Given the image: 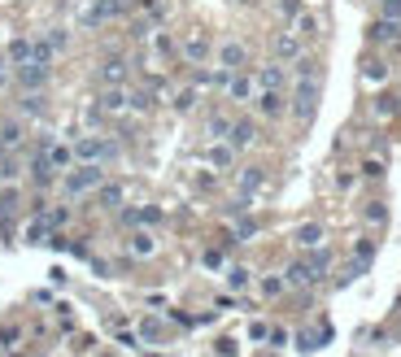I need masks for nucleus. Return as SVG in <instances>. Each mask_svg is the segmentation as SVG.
<instances>
[{
    "label": "nucleus",
    "mask_w": 401,
    "mask_h": 357,
    "mask_svg": "<svg viewBox=\"0 0 401 357\" xmlns=\"http://www.w3.org/2000/svg\"><path fill=\"white\" fill-rule=\"evenodd\" d=\"M131 253H136V258H153V253H157L153 231H136V236H131Z\"/></svg>",
    "instance_id": "obj_27"
},
{
    "label": "nucleus",
    "mask_w": 401,
    "mask_h": 357,
    "mask_svg": "<svg viewBox=\"0 0 401 357\" xmlns=\"http://www.w3.org/2000/svg\"><path fill=\"white\" fill-rule=\"evenodd\" d=\"M148 48H153V61H170V57H179V44H174L170 31H153L148 35Z\"/></svg>",
    "instance_id": "obj_17"
},
{
    "label": "nucleus",
    "mask_w": 401,
    "mask_h": 357,
    "mask_svg": "<svg viewBox=\"0 0 401 357\" xmlns=\"http://www.w3.org/2000/svg\"><path fill=\"white\" fill-rule=\"evenodd\" d=\"M48 236H53V226H48L44 218H35V222L27 226V244H48Z\"/></svg>",
    "instance_id": "obj_32"
},
{
    "label": "nucleus",
    "mask_w": 401,
    "mask_h": 357,
    "mask_svg": "<svg viewBox=\"0 0 401 357\" xmlns=\"http://www.w3.org/2000/svg\"><path fill=\"white\" fill-rule=\"evenodd\" d=\"M5 61H9V66H27V61H31V40H27V35L9 40V48H5Z\"/></svg>",
    "instance_id": "obj_22"
},
{
    "label": "nucleus",
    "mask_w": 401,
    "mask_h": 357,
    "mask_svg": "<svg viewBox=\"0 0 401 357\" xmlns=\"http://www.w3.org/2000/svg\"><path fill=\"white\" fill-rule=\"evenodd\" d=\"M284 279H288L292 288H314V274H310V266H306V262H292V266L284 270Z\"/></svg>",
    "instance_id": "obj_23"
},
{
    "label": "nucleus",
    "mask_w": 401,
    "mask_h": 357,
    "mask_svg": "<svg viewBox=\"0 0 401 357\" xmlns=\"http://www.w3.org/2000/svg\"><path fill=\"white\" fill-rule=\"evenodd\" d=\"M306 266H310V274H314V284H323L328 270H332V253H328V248H314L310 258H306Z\"/></svg>",
    "instance_id": "obj_21"
},
{
    "label": "nucleus",
    "mask_w": 401,
    "mask_h": 357,
    "mask_svg": "<svg viewBox=\"0 0 401 357\" xmlns=\"http://www.w3.org/2000/svg\"><path fill=\"white\" fill-rule=\"evenodd\" d=\"M48 162H53L57 170L74 166V148H70V144H53V148H48Z\"/></svg>",
    "instance_id": "obj_30"
},
{
    "label": "nucleus",
    "mask_w": 401,
    "mask_h": 357,
    "mask_svg": "<svg viewBox=\"0 0 401 357\" xmlns=\"http://www.w3.org/2000/svg\"><path fill=\"white\" fill-rule=\"evenodd\" d=\"M253 105L262 118H284L288 114V87H258Z\"/></svg>",
    "instance_id": "obj_6"
},
{
    "label": "nucleus",
    "mask_w": 401,
    "mask_h": 357,
    "mask_svg": "<svg viewBox=\"0 0 401 357\" xmlns=\"http://www.w3.org/2000/svg\"><path fill=\"white\" fill-rule=\"evenodd\" d=\"M9 214H18V192L13 188L0 192V218H9Z\"/></svg>",
    "instance_id": "obj_37"
},
{
    "label": "nucleus",
    "mask_w": 401,
    "mask_h": 357,
    "mask_svg": "<svg viewBox=\"0 0 401 357\" xmlns=\"http://www.w3.org/2000/svg\"><path fill=\"white\" fill-rule=\"evenodd\" d=\"M318 96H323L318 79H297V83H292V92H288V109H292V118H297L301 126H310V122H314V114H318Z\"/></svg>",
    "instance_id": "obj_1"
},
{
    "label": "nucleus",
    "mask_w": 401,
    "mask_h": 357,
    "mask_svg": "<svg viewBox=\"0 0 401 357\" xmlns=\"http://www.w3.org/2000/svg\"><path fill=\"white\" fill-rule=\"evenodd\" d=\"M100 183H105V166H100V162H79V166L61 178L66 196H88V192H96Z\"/></svg>",
    "instance_id": "obj_2"
},
{
    "label": "nucleus",
    "mask_w": 401,
    "mask_h": 357,
    "mask_svg": "<svg viewBox=\"0 0 401 357\" xmlns=\"http://www.w3.org/2000/svg\"><path fill=\"white\" fill-rule=\"evenodd\" d=\"M179 57H184L188 66H205V61L214 57V40H210V31H188V40L179 44Z\"/></svg>",
    "instance_id": "obj_3"
},
{
    "label": "nucleus",
    "mask_w": 401,
    "mask_h": 357,
    "mask_svg": "<svg viewBox=\"0 0 401 357\" xmlns=\"http://www.w3.org/2000/svg\"><path fill=\"white\" fill-rule=\"evenodd\" d=\"M44 222L53 226V231H61V226L70 222V210H53V214H44Z\"/></svg>",
    "instance_id": "obj_39"
},
{
    "label": "nucleus",
    "mask_w": 401,
    "mask_h": 357,
    "mask_svg": "<svg viewBox=\"0 0 401 357\" xmlns=\"http://www.w3.org/2000/svg\"><path fill=\"white\" fill-rule=\"evenodd\" d=\"M96 83L100 87H127L131 83V61L127 57H105L96 66Z\"/></svg>",
    "instance_id": "obj_4"
},
{
    "label": "nucleus",
    "mask_w": 401,
    "mask_h": 357,
    "mask_svg": "<svg viewBox=\"0 0 401 357\" xmlns=\"http://www.w3.org/2000/svg\"><path fill=\"white\" fill-rule=\"evenodd\" d=\"M249 284H253V274H249L244 266H232V270H227V288L240 292V288H249Z\"/></svg>",
    "instance_id": "obj_34"
},
{
    "label": "nucleus",
    "mask_w": 401,
    "mask_h": 357,
    "mask_svg": "<svg viewBox=\"0 0 401 357\" xmlns=\"http://www.w3.org/2000/svg\"><path fill=\"white\" fill-rule=\"evenodd\" d=\"M371 40H375V44H397V40H401V18H380V22L371 27Z\"/></svg>",
    "instance_id": "obj_18"
},
{
    "label": "nucleus",
    "mask_w": 401,
    "mask_h": 357,
    "mask_svg": "<svg viewBox=\"0 0 401 357\" xmlns=\"http://www.w3.org/2000/svg\"><path fill=\"white\" fill-rule=\"evenodd\" d=\"M280 13H284L288 22H297V13H301V0H280Z\"/></svg>",
    "instance_id": "obj_40"
},
{
    "label": "nucleus",
    "mask_w": 401,
    "mask_h": 357,
    "mask_svg": "<svg viewBox=\"0 0 401 357\" xmlns=\"http://www.w3.org/2000/svg\"><path fill=\"white\" fill-rule=\"evenodd\" d=\"M27 144V118H5L0 122V152H18Z\"/></svg>",
    "instance_id": "obj_10"
},
{
    "label": "nucleus",
    "mask_w": 401,
    "mask_h": 357,
    "mask_svg": "<svg viewBox=\"0 0 401 357\" xmlns=\"http://www.w3.org/2000/svg\"><path fill=\"white\" fill-rule=\"evenodd\" d=\"M284 288H288V279H266V284H262V292H266V296H280Z\"/></svg>",
    "instance_id": "obj_41"
},
{
    "label": "nucleus",
    "mask_w": 401,
    "mask_h": 357,
    "mask_svg": "<svg viewBox=\"0 0 401 357\" xmlns=\"http://www.w3.org/2000/svg\"><path fill=\"white\" fill-rule=\"evenodd\" d=\"M214 57H218L222 70H244V66H249V48H244L240 40H222V44L214 48Z\"/></svg>",
    "instance_id": "obj_8"
},
{
    "label": "nucleus",
    "mask_w": 401,
    "mask_h": 357,
    "mask_svg": "<svg viewBox=\"0 0 401 357\" xmlns=\"http://www.w3.org/2000/svg\"><path fill=\"white\" fill-rule=\"evenodd\" d=\"M371 258H375V244H371V240H358V244H354V262H362V266H366Z\"/></svg>",
    "instance_id": "obj_38"
},
{
    "label": "nucleus",
    "mask_w": 401,
    "mask_h": 357,
    "mask_svg": "<svg viewBox=\"0 0 401 357\" xmlns=\"http://www.w3.org/2000/svg\"><path fill=\"white\" fill-rule=\"evenodd\" d=\"M44 40L53 44V53H66V48H70V31H66V27H48Z\"/></svg>",
    "instance_id": "obj_33"
},
{
    "label": "nucleus",
    "mask_w": 401,
    "mask_h": 357,
    "mask_svg": "<svg viewBox=\"0 0 401 357\" xmlns=\"http://www.w3.org/2000/svg\"><path fill=\"white\" fill-rule=\"evenodd\" d=\"M375 109H380V114H384V118H388V114H393V109H397V105H393V96H380V105H375Z\"/></svg>",
    "instance_id": "obj_46"
},
{
    "label": "nucleus",
    "mask_w": 401,
    "mask_h": 357,
    "mask_svg": "<svg viewBox=\"0 0 401 357\" xmlns=\"http://www.w3.org/2000/svg\"><path fill=\"white\" fill-rule=\"evenodd\" d=\"M18 109H22V118H44L48 114V96L44 92H22Z\"/></svg>",
    "instance_id": "obj_19"
},
{
    "label": "nucleus",
    "mask_w": 401,
    "mask_h": 357,
    "mask_svg": "<svg viewBox=\"0 0 401 357\" xmlns=\"http://www.w3.org/2000/svg\"><path fill=\"white\" fill-rule=\"evenodd\" d=\"M205 266H210V270H214V266H222V253H218V248H210V253H205Z\"/></svg>",
    "instance_id": "obj_47"
},
{
    "label": "nucleus",
    "mask_w": 401,
    "mask_h": 357,
    "mask_svg": "<svg viewBox=\"0 0 401 357\" xmlns=\"http://www.w3.org/2000/svg\"><path fill=\"white\" fill-rule=\"evenodd\" d=\"M196 92H200L196 83H192V87H179V92H174V100H170V105L179 109V114H192V109H196Z\"/></svg>",
    "instance_id": "obj_28"
},
{
    "label": "nucleus",
    "mask_w": 401,
    "mask_h": 357,
    "mask_svg": "<svg viewBox=\"0 0 401 357\" xmlns=\"http://www.w3.org/2000/svg\"><path fill=\"white\" fill-rule=\"evenodd\" d=\"M253 79H258V87H288V66L284 61H266V66L253 70Z\"/></svg>",
    "instance_id": "obj_15"
},
{
    "label": "nucleus",
    "mask_w": 401,
    "mask_h": 357,
    "mask_svg": "<svg viewBox=\"0 0 401 357\" xmlns=\"http://www.w3.org/2000/svg\"><path fill=\"white\" fill-rule=\"evenodd\" d=\"M292 79H318V61L301 53V57L292 61Z\"/></svg>",
    "instance_id": "obj_29"
},
{
    "label": "nucleus",
    "mask_w": 401,
    "mask_h": 357,
    "mask_svg": "<svg viewBox=\"0 0 401 357\" xmlns=\"http://www.w3.org/2000/svg\"><path fill=\"white\" fill-rule=\"evenodd\" d=\"M380 9H384V18H401V0H380Z\"/></svg>",
    "instance_id": "obj_43"
},
{
    "label": "nucleus",
    "mask_w": 401,
    "mask_h": 357,
    "mask_svg": "<svg viewBox=\"0 0 401 357\" xmlns=\"http://www.w3.org/2000/svg\"><path fill=\"white\" fill-rule=\"evenodd\" d=\"M270 53H275V61H284V66H292L306 48H301V35L297 31H275V40H270Z\"/></svg>",
    "instance_id": "obj_7"
},
{
    "label": "nucleus",
    "mask_w": 401,
    "mask_h": 357,
    "mask_svg": "<svg viewBox=\"0 0 401 357\" xmlns=\"http://www.w3.org/2000/svg\"><path fill=\"white\" fill-rule=\"evenodd\" d=\"M48 79H53V66H40V61H27V66H13V83L22 92H44Z\"/></svg>",
    "instance_id": "obj_5"
},
{
    "label": "nucleus",
    "mask_w": 401,
    "mask_h": 357,
    "mask_svg": "<svg viewBox=\"0 0 401 357\" xmlns=\"http://www.w3.org/2000/svg\"><path fill=\"white\" fill-rule=\"evenodd\" d=\"M136 5L148 13V22H162V18H166V5H162V0H136Z\"/></svg>",
    "instance_id": "obj_36"
},
{
    "label": "nucleus",
    "mask_w": 401,
    "mask_h": 357,
    "mask_svg": "<svg viewBox=\"0 0 401 357\" xmlns=\"http://www.w3.org/2000/svg\"><path fill=\"white\" fill-rule=\"evenodd\" d=\"M79 27H83V31H96V27H105V13H100V5H96V0L79 9Z\"/></svg>",
    "instance_id": "obj_26"
},
{
    "label": "nucleus",
    "mask_w": 401,
    "mask_h": 357,
    "mask_svg": "<svg viewBox=\"0 0 401 357\" xmlns=\"http://www.w3.org/2000/svg\"><path fill=\"white\" fill-rule=\"evenodd\" d=\"M205 162H210L214 170H232V166H236V148H232L227 140H214V144L205 148Z\"/></svg>",
    "instance_id": "obj_16"
},
{
    "label": "nucleus",
    "mask_w": 401,
    "mask_h": 357,
    "mask_svg": "<svg viewBox=\"0 0 401 357\" xmlns=\"http://www.w3.org/2000/svg\"><path fill=\"white\" fill-rule=\"evenodd\" d=\"M262 188H266V170H262V166H244V170L236 174V192H240L244 200H253Z\"/></svg>",
    "instance_id": "obj_12"
},
{
    "label": "nucleus",
    "mask_w": 401,
    "mask_h": 357,
    "mask_svg": "<svg viewBox=\"0 0 401 357\" xmlns=\"http://www.w3.org/2000/svg\"><path fill=\"white\" fill-rule=\"evenodd\" d=\"M232 122H236V118H227V114H210V122H205V135H210V140H227Z\"/></svg>",
    "instance_id": "obj_25"
},
{
    "label": "nucleus",
    "mask_w": 401,
    "mask_h": 357,
    "mask_svg": "<svg viewBox=\"0 0 401 357\" xmlns=\"http://www.w3.org/2000/svg\"><path fill=\"white\" fill-rule=\"evenodd\" d=\"M297 35H301V40H314V35H318V18L301 9V13H297Z\"/></svg>",
    "instance_id": "obj_31"
},
{
    "label": "nucleus",
    "mask_w": 401,
    "mask_h": 357,
    "mask_svg": "<svg viewBox=\"0 0 401 357\" xmlns=\"http://www.w3.org/2000/svg\"><path fill=\"white\" fill-rule=\"evenodd\" d=\"M27 170H31V183L35 188H53L57 183V166L48 162V152H35V157L27 162Z\"/></svg>",
    "instance_id": "obj_14"
},
{
    "label": "nucleus",
    "mask_w": 401,
    "mask_h": 357,
    "mask_svg": "<svg viewBox=\"0 0 401 357\" xmlns=\"http://www.w3.org/2000/svg\"><path fill=\"white\" fill-rule=\"evenodd\" d=\"M362 174H366V178H380V174H384V166H380V162H375V157H371V162L362 166Z\"/></svg>",
    "instance_id": "obj_45"
},
{
    "label": "nucleus",
    "mask_w": 401,
    "mask_h": 357,
    "mask_svg": "<svg viewBox=\"0 0 401 357\" xmlns=\"http://www.w3.org/2000/svg\"><path fill=\"white\" fill-rule=\"evenodd\" d=\"M366 218H371V222H384V218H388V210L380 205V200H371V205H366Z\"/></svg>",
    "instance_id": "obj_42"
},
{
    "label": "nucleus",
    "mask_w": 401,
    "mask_h": 357,
    "mask_svg": "<svg viewBox=\"0 0 401 357\" xmlns=\"http://www.w3.org/2000/svg\"><path fill=\"white\" fill-rule=\"evenodd\" d=\"M236 5H249V0H236Z\"/></svg>",
    "instance_id": "obj_48"
},
{
    "label": "nucleus",
    "mask_w": 401,
    "mask_h": 357,
    "mask_svg": "<svg viewBox=\"0 0 401 357\" xmlns=\"http://www.w3.org/2000/svg\"><path fill=\"white\" fill-rule=\"evenodd\" d=\"M266 336H270L266 322H253V327H249V340H266Z\"/></svg>",
    "instance_id": "obj_44"
},
{
    "label": "nucleus",
    "mask_w": 401,
    "mask_h": 357,
    "mask_svg": "<svg viewBox=\"0 0 401 357\" xmlns=\"http://www.w3.org/2000/svg\"><path fill=\"white\" fill-rule=\"evenodd\" d=\"M96 105L105 109L109 118H118V114H127V109H131V92H127V87H100Z\"/></svg>",
    "instance_id": "obj_11"
},
{
    "label": "nucleus",
    "mask_w": 401,
    "mask_h": 357,
    "mask_svg": "<svg viewBox=\"0 0 401 357\" xmlns=\"http://www.w3.org/2000/svg\"><path fill=\"white\" fill-rule=\"evenodd\" d=\"M96 200H100V210H118L122 205V183H100Z\"/></svg>",
    "instance_id": "obj_24"
},
{
    "label": "nucleus",
    "mask_w": 401,
    "mask_h": 357,
    "mask_svg": "<svg viewBox=\"0 0 401 357\" xmlns=\"http://www.w3.org/2000/svg\"><path fill=\"white\" fill-rule=\"evenodd\" d=\"M292 240H297V248H318L323 244V226L318 222H301L292 231Z\"/></svg>",
    "instance_id": "obj_20"
},
{
    "label": "nucleus",
    "mask_w": 401,
    "mask_h": 357,
    "mask_svg": "<svg viewBox=\"0 0 401 357\" xmlns=\"http://www.w3.org/2000/svg\"><path fill=\"white\" fill-rule=\"evenodd\" d=\"M222 92H227V96L236 100V105H249V100L258 96V79H253L249 70H236L232 79H227V87H222Z\"/></svg>",
    "instance_id": "obj_9"
},
{
    "label": "nucleus",
    "mask_w": 401,
    "mask_h": 357,
    "mask_svg": "<svg viewBox=\"0 0 401 357\" xmlns=\"http://www.w3.org/2000/svg\"><path fill=\"white\" fill-rule=\"evenodd\" d=\"M362 79H366V83H384V79H388V66H384V61H366Z\"/></svg>",
    "instance_id": "obj_35"
},
{
    "label": "nucleus",
    "mask_w": 401,
    "mask_h": 357,
    "mask_svg": "<svg viewBox=\"0 0 401 357\" xmlns=\"http://www.w3.org/2000/svg\"><path fill=\"white\" fill-rule=\"evenodd\" d=\"M227 144L240 152V148H253L258 144V122L253 118H236L232 122V131H227Z\"/></svg>",
    "instance_id": "obj_13"
}]
</instances>
